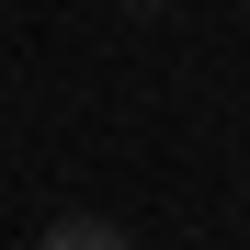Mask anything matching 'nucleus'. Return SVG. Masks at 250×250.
I'll list each match as a JSON object with an SVG mask.
<instances>
[{
  "label": "nucleus",
  "mask_w": 250,
  "mask_h": 250,
  "mask_svg": "<svg viewBox=\"0 0 250 250\" xmlns=\"http://www.w3.org/2000/svg\"><path fill=\"white\" fill-rule=\"evenodd\" d=\"M137 12H148V0H137Z\"/></svg>",
  "instance_id": "2"
},
{
  "label": "nucleus",
  "mask_w": 250,
  "mask_h": 250,
  "mask_svg": "<svg viewBox=\"0 0 250 250\" xmlns=\"http://www.w3.org/2000/svg\"><path fill=\"white\" fill-rule=\"evenodd\" d=\"M46 250H137V239H125L114 216H57V228H46Z\"/></svg>",
  "instance_id": "1"
}]
</instances>
